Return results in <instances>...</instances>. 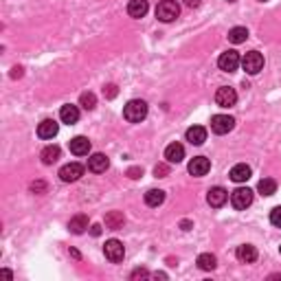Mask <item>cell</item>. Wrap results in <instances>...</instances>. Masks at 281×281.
Returning a JSON list of instances; mask_svg holds the SVG:
<instances>
[{
	"mask_svg": "<svg viewBox=\"0 0 281 281\" xmlns=\"http://www.w3.org/2000/svg\"><path fill=\"white\" fill-rule=\"evenodd\" d=\"M165 158H167V163H180V160L185 158V147L180 145V143H171V145H167V150H165Z\"/></svg>",
	"mask_w": 281,
	"mask_h": 281,
	"instance_id": "e0dca14e",
	"label": "cell"
},
{
	"mask_svg": "<svg viewBox=\"0 0 281 281\" xmlns=\"http://www.w3.org/2000/svg\"><path fill=\"white\" fill-rule=\"evenodd\" d=\"M251 173H253V171H251V167H249V165H246V163H239V165L233 167L229 176H231L233 183H246V180L251 178Z\"/></svg>",
	"mask_w": 281,
	"mask_h": 281,
	"instance_id": "ac0fdd59",
	"label": "cell"
},
{
	"mask_svg": "<svg viewBox=\"0 0 281 281\" xmlns=\"http://www.w3.org/2000/svg\"><path fill=\"white\" fill-rule=\"evenodd\" d=\"M79 103H82V108H86V110H95L97 97L92 95V92H84V95L79 97Z\"/></svg>",
	"mask_w": 281,
	"mask_h": 281,
	"instance_id": "83f0119b",
	"label": "cell"
},
{
	"mask_svg": "<svg viewBox=\"0 0 281 281\" xmlns=\"http://www.w3.org/2000/svg\"><path fill=\"white\" fill-rule=\"evenodd\" d=\"M259 3H266V0H259Z\"/></svg>",
	"mask_w": 281,
	"mask_h": 281,
	"instance_id": "ab89813d",
	"label": "cell"
},
{
	"mask_svg": "<svg viewBox=\"0 0 281 281\" xmlns=\"http://www.w3.org/2000/svg\"><path fill=\"white\" fill-rule=\"evenodd\" d=\"M154 176H156V178H165V176H169V165L158 163L156 167H154Z\"/></svg>",
	"mask_w": 281,
	"mask_h": 281,
	"instance_id": "f1b7e54d",
	"label": "cell"
},
{
	"mask_svg": "<svg viewBox=\"0 0 281 281\" xmlns=\"http://www.w3.org/2000/svg\"><path fill=\"white\" fill-rule=\"evenodd\" d=\"M90 233H92V235H101V226H99V224H95V226H90Z\"/></svg>",
	"mask_w": 281,
	"mask_h": 281,
	"instance_id": "e575fe53",
	"label": "cell"
},
{
	"mask_svg": "<svg viewBox=\"0 0 281 281\" xmlns=\"http://www.w3.org/2000/svg\"><path fill=\"white\" fill-rule=\"evenodd\" d=\"M235 128V119L229 115H216L211 117V130L216 134H229V132Z\"/></svg>",
	"mask_w": 281,
	"mask_h": 281,
	"instance_id": "5b68a950",
	"label": "cell"
},
{
	"mask_svg": "<svg viewBox=\"0 0 281 281\" xmlns=\"http://www.w3.org/2000/svg\"><path fill=\"white\" fill-rule=\"evenodd\" d=\"M180 13V5L176 0H160L156 7V18L160 22H173Z\"/></svg>",
	"mask_w": 281,
	"mask_h": 281,
	"instance_id": "7a4b0ae2",
	"label": "cell"
},
{
	"mask_svg": "<svg viewBox=\"0 0 281 281\" xmlns=\"http://www.w3.org/2000/svg\"><path fill=\"white\" fill-rule=\"evenodd\" d=\"M231 204L235 206L237 211H244L246 206L253 204V191L249 187H239V189H235L231 193Z\"/></svg>",
	"mask_w": 281,
	"mask_h": 281,
	"instance_id": "277c9868",
	"label": "cell"
},
{
	"mask_svg": "<svg viewBox=\"0 0 281 281\" xmlns=\"http://www.w3.org/2000/svg\"><path fill=\"white\" fill-rule=\"evenodd\" d=\"M68 147H71V152L75 154V156H86V154L90 152V140L86 136H75L68 143Z\"/></svg>",
	"mask_w": 281,
	"mask_h": 281,
	"instance_id": "2e32d148",
	"label": "cell"
},
{
	"mask_svg": "<svg viewBox=\"0 0 281 281\" xmlns=\"http://www.w3.org/2000/svg\"><path fill=\"white\" fill-rule=\"evenodd\" d=\"M242 64V59H239V55L235 51H226L220 55L218 59V66H220V71H224V73H233V71H237V66Z\"/></svg>",
	"mask_w": 281,
	"mask_h": 281,
	"instance_id": "52a82bcc",
	"label": "cell"
},
{
	"mask_svg": "<svg viewBox=\"0 0 281 281\" xmlns=\"http://www.w3.org/2000/svg\"><path fill=\"white\" fill-rule=\"evenodd\" d=\"M209 169H211L209 158H204V156L191 158V163H189V173H191V176H206Z\"/></svg>",
	"mask_w": 281,
	"mask_h": 281,
	"instance_id": "8fae6325",
	"label": "cell"
},
{
	"mask_svg": "<svg viewBox=\"0 0 281 281\" xmlns=\"http://www.w3.org/2000/svg\"><path fill=\"white\" fill-rule=\"evenodd\" d=\"M226 200H229V191H226L224 187H213V189H209V193H206V202H209L213 209L224 206Z\"/></svg>",
	"mask_w": 281,
	"mask_h": 281,
	"instance_id": "30bf717a",
	"label": "cell"
},
{
	"mask_svg": "<svg viewBox=\"0 0 281 281\" xmlns=\"http://www.w3.org/2000/svg\"><path fill=\"white\" fill-rule=\"evenodd\" d=\"M270 222L277 226V229H281V206H275V209L270 211Z\"/></svg>",
	"mask_w": 281,
	"mask_h": 281,
	"instance_id": "f546056e",
	"label": "cell"
},
{
	"mask_svg": "<svg viewBox=\"0 0 281 281\" xmlns=\"http://www.w3.org/2000/svg\"><path fill=\"white\" fill-rule=\"evenodd\" d=\"M117 92H119V90H117V86H115V84H110V86H106V88H103V95L108 97V99H115V97H117Z\"/></svg>",
	"mask_w": 281,
	"mask_h": 281,
	"instance_id": "4dcf8cb0",
	"label": "cell"
},
{
	"mask_svg": "<svg viewBox=\"0 0 281 281\" xmlns=\"http://www.w3.org/2000/svg\"><path fill=\"white\" fill-rule=\"evenodd\" d=\"M180 226H183V231H189L191 229V222H189V220H183V222H180Z\"/></svg>",
	"mask_w": 281,
	"mask_h": 281,
	"instance_id": "8d00e7d4",
	"label": "cell"
},
{
	"mask_svg": "<svg viewBox=\"0 0 281 281\" xmlns=\"http://www.w3.org/2000/svg\"><path fill=\"white\" fill-rule=\"evenodd\" d=\"M84 165H79V163H68V165H64L62 169H59V178L64 180V183H75V180H79L84 176Z\"/></svg>",
	"mask_w": 281,
	"mask_h": 281,
	"instance_id": "9c48e42d",
	"label": "cell"
},
{
	"mask_svg": "<svg viewBox=\"0 0 281 281\" xmlns=\"http://www.w3.org/2000/svg\"><path fill=\"white\" fill-rule=\"evenodd\" d=\"M57 132H59V125L53 121V119H44L42 123L38 125V136L40 138H44V140H49L53 136H57Z\"/></svg>",
	"mask_w": 281,
	"mask_h": 281,
	"instance_id": "4fadbf2b",
	"label": "cell"
},
{
	"mask_svg": "<svg viewBox=\"0 0 281 281\" xmlns=\"http://www.w3.org/2000/svg\"><path fill=\"white\" fill-rule=\"evenodd\" d=\"M31 191H36V193H44V191H46V183H42V180L33 183V185H31Z\"/></svg>",
	"mask_w": 281,
	"mask_h": 281,
	"instance_id": "1f68e13d",
	"label": "cell"
},
{
	"mask_svg": "<svg viewBox=\"0 0 281 281\" xmlns=\"http://www.w3.org/2000/svg\"><path fill=\"white\" fill-rule=\"evenodd\" d=\"M123 117H125V121H130V123H140L147 117V103L143 99H132V101L125 103Z\"/></svg>",
	"mask_w": 281,
	"mask_h": 281,
	"instance_id": "6da1fadb",
	"label": "cell"
},
{
	"mask_svg": "<svg viewBox=\"0 0 281 281\" xmlns=\"http://www.w3.org/2000/svg\"><path fill=\"white\" fill-rule=\"evenodd\" d=\"M218 266V259L216 255H211V253H202V255L198 257V268L200 270H213Z\"/></svg>",
	"mask_w": 281,
	"mask_h": 281,
	"instance_id": "d4e9b609",
	"label": "cell"
},
{
	"mask_svg": "<svg viewBox=\"0 0 281 281\" xmlns=\"http://www.w3.org/2000/svg\"><path fill=\"white\" fill-rule=\"evenodd\" d=\"M59 154H62V150H59L57 145H49V147H44L40 156H42L44 165H53V163H57V160H59Z\"/></svg>",
	"mask_w": 281,
	"mask_h": 281,
	"instance_id": "603a6c76",
	"label": "cell"
},
{
	"mask_svg": "<svg viewBox=\"0 0 281 281\" xmlns=\"http://www.w3.org/2000/svg\"><path fill=\"white\" fill-rule=\"evenodd\" d=\"M108 167H110V160H108L106 154H92V156L88 158V169L92 173H103Z\"/></svg>",
	"mask_w": 281,
	"mask_h": 281,
	"instance_id": "7c38bea8",
	"label": "cell"
},
{
	"mask_svg": "<svg viewBox=\"0 0 281 281\" xmlns=\"http://www.w3.org/2000/svg\"><path fill=\"white\" fill-rule=\"evenodd\" d=\"M246 38H249L246 26H233V29L229 31V40L233 44H242V42H246Z\"/></svg>",
	"mask_w": 281,
	"mask_h": 281,
	"instance_id": "484cf974",
	"label": "cell"
},
{
	"mask_svg": "<svg viewBox=\"0 0 281 281\" xmlns=\"http://www.w3.org/2000/svg\"><path fill=\"white\" fill-rule=\"evenodd\" d=\"M216 103L220 108H231V106L237 103V92L229 88V86H222V88H218V92H216Z\"/></svg>",
	"mask_w": 281,
	"mask_h": 281,
	"instance_id": "ba28073f",
	"label": "cell"
},
{
	"mask_svg": "<svg viewBox=\"0 0 281 281\" xmlns=\"http://www.w3.org/2000/svg\"><path fill=\"white\" fill-rule=\"evenodd\" d=\"M147 9H150V5H147V0H130L128 3V13L132 18H143Z\"/></svg>",
	"mask_w": 281,
	"mask_h": 281,
	"instance_id": "7402d4cb",
	"label": "cell"
},
{
	"mask_svg": "<svg viewBox=\"0 0 281 281\" xmlns=\"http://www.w3.org/2000/svg\"><path fill=\"white\" fill-rule=\"evenodd\" d=\"M11 77H22V68H20V66H16V68H13V73H11Z\"/></svg>",
	"mask_w": 281,
	"mask_h": 281,
	"instance_id": "d590c367",
	"label": "cell"
},
{
	"mask_svg": "<svg viewBox=\"0 0 281 281\" xmlns=\"http://www.w3.org/2000/svg\"><path fill=\"white\" fill-rule=\"evenodd\" d=\"M103 253H106V257H108L112 264L123 262V257H125V249H123V244L119 242V239H108L106 246H103Z\"/></svg>",
	"mask_w": 281,
	"mask_h": 281,
	"instance_id": "8992f818",
	"label": "cell"
},
{
	"mask_svg": "<svg viewBox=\"0 0 281 281\" xmlns=\"http://www.w3.org/2000/svg\"><path fill=\"white\" fill-rule=\"evenodd\" d=\"M229 3H235V0H229Z\"/></svg>",
	"mask_w": 281,
	"mask_h": 281,
	"instance_id": "f35d334b",
	"label": "cell"
},
{
	"mask_svg": "<svg viewBox=\"0 0 281 281\" xmlns=\"http://www.w3.org/2000/svg\"><path fill=\"white\" fill-rule=\"evenodd\" d=\"M257 191L262 193V196H272V193L277 191V183L272 178H262L257 185Z\"/></svg>",
	"mask_w": 281,
	"mask_h": 281,
	"instance_id": "4316f807",
	"label": "cell"
},
{
	"mask_svg": "<svg viewBox=\"0 0 281 281\" xmlns=\"http://www.w3.org/2000/svg\"><path fill=\"white\" fill-rule=\"evenodd\" d=\"M187 140H189L191 145H202L206 140V130L202 125H193V128L187 130Z\"/></svg>",
	"mask_w": 281,
	"mask_h": 281,
	"instance_id": "d6986e66",
	"label": "cell"
},
{
	"mask_svg": "<svg viewBox=\"0 0 281 281\" xmlns=\"http://www.w3.org/2000/svg\"><path fill=\"white\" fill-rule=\"evenodd\" d=\"M237 259L242 264H253V262H257V249L255 246H251V244H242V246H237Z\"/></svg>",
	"mask_w": 281,
	"mask_h": 281,
	"instance_id": "5bb4252c",
	"label": "cell"
},
{
	"mask_svg": "<svg viewBox=\"0 0 281 281\" xmlns=\"http://www.w3.org/2000/svg\"><path fill=\"white\" fill-rule=\"evenodd\" d=\"M165 202V191L160 189H150L145 193V204L147 206H160Z\"/></svg>",
	"mask_w": 281,
	"mask_h": 281,
	"instance_id": "cb8c5ba5",
	"label": "cell"
},
{
	"mask_svg": "<svg viewBox=\"0 0 281 281\" xmlns=\"http://www.w3.org/2000/svg\"><path fill=\"white\" fill-rule=\"evenodd\" d=\"M185 5H187V7H198L200 0H185Z\"/></svg>",
	"mask_w": 281,
	"mask_h": 281,
	"instance_id": "74e56055",
	"label": "cell"
},
{
	"mask_svg": "<svg viewBox=\"0 0 281 281\" xmlns=\"http://www.w3.org/2000/svg\"><path fill=\"white\" fill-rule=\"evenodd\" d=\"M136 277H147V270H145V268L134 270V272H132V279H136Z\"/></svg>",
	"mask_w": 281,
	"mask_h": 281,
	"instance_id": "836d02e7",
	"label": "cell"
},
{
	"mask_svg": "<svg viewBox=\"0 0 281 281\" xmlns=\"http://www.w3.org/2000/svg\"><path fill=\"white\" fill-rule=\"evenodd\" d=\"M59 119H62L66 125L77 123L79 121V108H77V106H73V103L62 106V110H59Z\"/></svg>",
	"mask_w": 281,
	"mask_h": 281,
	"instance_id": "9a60e30c",
	"label": "cell"
},
{
	"mask_svg": "<svg viewBox=\"0 0 281 281\" xmlns=\"http://www.w3.org/2000/svg\"><path fill=\"white\" fill-rule=\"evenodd\" d=\"M140 173H143V169H140V167H132V169H128V176L130 178H138Z\"/></svg>",
	"mask_w": 281,
	"mask_h": 281,
	"instance_id": "d6a6232c",
	"label": "cell"
},
{
	"mask_svg": "<svg viewBox=\"0 0 281 281\" xmlns=\"http://www.w3.org/2000/svg\"><path fill=\"white\" fill-rule=\"evenodd\" d=\"M123 224H125V216L121 211H110V213H106V226L112 231H117V229H123Z\"/></svg>",
	"mask_w": 281,
	"mask_h": 281,
	"instance_id": "44dd1931",
	"label": "cell"
},
{
	"mask_svg": "<svg viewBox=\"0 0 281 281\" xmlns=\"http://www.w3.org/2000/svg\"><path fill=\"white\" fill-rule=\"evenodd\" d=\"M242 66H244V71L249 73V75H257V73L264 68V55H262V53H257V51L246 53V55L242 57Z\"/></svg>",
	"mask_w": 281,
	"mask_h": 281,
	"instance_id": "3957f363",
	"label": "cell"
},
{
	"mask_svg": "<svg viewBox=\"0 0 281 281\" xmlns=\"http://www.w3.org/2000/svg\"><path fill=\"white\" fill-rule=\"evenodd\" d=\"M68 229L71 233H75V235H82V233L88 229V216H84V213H79V216L75 218H71V222H68Z\"/></svg>",
	"mask_w": 281,
	"mask_h": 281,
	"instance_id": "ffe728a7",
	"label": "cell"
}]
</instances>
